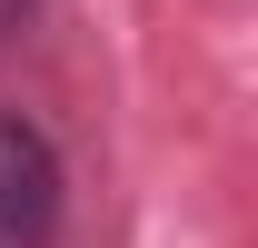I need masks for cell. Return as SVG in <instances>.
Returning <instances> with one entry per match:
<instances>
[{"label":"cell","mask_w":258,"mask_h":248,"mask_svg":"<svg viewBox=\"0 0 258 248\" xmlns=\"http://www.w3.org/2000/svg\"><path fill=\"white\" fill-rule=\"evenodd\" d=\"M70 218V169L30 109L0 99V248H50Z\"/></svg>","instance_id":"1"},{"label":"cell","mask_w":258,"mask_h":248,"mask_svg":"<svg viewBox=\"0 0 258 248\" xmlns=\"http://www.w3.org/2000/svg\"><path fill=\"white\" fill-rule=\"evenodd\" d=\"M30 10H40V0H0V40L20 30V20H30Z\"/></svg>","instance_id":"2"}]
</instances>
